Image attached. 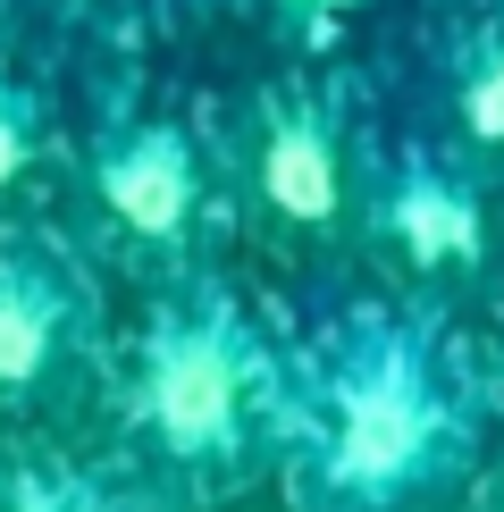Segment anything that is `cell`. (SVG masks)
Wrapping results in <instances>:
<instances>
[{"label":"cell","instance_id":"cell-4","mask_svg":"<svg viewBox=\"0 0 504 512\" xmlns=\"http://www.w3.org/2000/svg\"><path fill=\"white\" fill-rule=\"evenodd\" d=\"M236 236L303 261L328 294L362 286V185H370V101L320 76H261L219 101Z\"/></svg>","mask_w":504,"mask_h":512},{"label":"cell","instance_id":"cell-9","mask_svg":"<svg viewBox=\"0 0 504 512\" xmlns=\"http://www.w3.org/2000/svg\"><path fill=\"white\" fill-rule=\"evenodd\" d=\"M0 512H160L101 445L0 437Z\"/></svg>","mask_w":504,"mask_h":512},{"label":"cell","instance_id":"cell-5","mask_svg":"<svg viewBox=\"0 0 504 512\" xmlns=\"http://www.w3.org/2000/svg\"><path fill=\"white\" fill-rule=\"evenodd\" d=\"M110 269L76 244L59 210L0 219V437L101 445L118 387Z\"/></svg>","mask_w":504,"mask_h":512},{"label":"cell","instance_id":"cell-8","mask_svg":"<svg viewBox=\"0 0 504 512\" xmlns=\"http://www.w3.org/2000/svg\"><path fill=\"white\" fill-rule=\"evenodd\" d=\"M76 135L59 126V101L34 68L0 51V219H42V194L68 202Z\"/></svg>","mask_w":504,"mask_h":512},{"label":"cell","instance_id":"cell-10","mask_svg":"<svg viewBox=\"0 0 504 512\" xmlns=\"http://www.w3.org/2000/svg\"><path fill=\"white\" fill-rule=\"evenodd\" d=\"M488 370H496V412H504V311H496V336H488Z\"/></svg>","mask_w":504,"mask_h":512},{"label":"cell","instance_id":"cell-2","mask_svg":"<svg viewBox=\"0 0 504 512\" xmlns=\"http://www.w3.org/2000/svg\"><path fill=\"white\" fill-rule=\"evenodd\" d=\"M294 328H278L236 269L143 294L118 345L101 454L160 512H219L286 471Z\"/></svg>","mask_w":504,"mask_h":512},{"label":"cell","instance_id":"cell-3","mask_svg":"<svg viewBox=\"0 0 504 512\" xmlns=\"http://www.w3.org/2000/svg\"><path fill=\"white\" fill-rule=\"evenodd\" d=\"M76 244L143 294L185 286L202 269H227L236 252V185H227L219 101H135L101 110L76 135L68 210Z\"/></svg>","mask_w":504,"mask_h":512},{"label":"cell","instance_id":"cell-1","mask_svg":"<svg viewBox=\"0 0 504 512\" xmlns=\"http://www.w3.org/2000/svg\"><path fill=\"white\" fill-rule=\"evenodd\" d=\"M504 429L488 336L404 294H320L294 319L286 512H462Z\"/></svg>","mask_w":504,"mask_h":512},{"label":"cell","instance_id":"cell-7","mask_svg":"<svg viewBox=\"0 0 504 512\" xmlns=\"http://www.w3.org/2000/svg\"><path fill=\"white\" fill-rule=\"evenodd\" d=\"M395 118L429 126L462 160L504 177V0H446L420 26V68L387 93Z\"/></svg>","mask_w":504,"mask_h":512},{"label":"cell","instance_id":"cell-6","mask_svg":"<svg viewBox=\"0 0 504 512\" xmlns=\"http://www.w3.org/2000/svg\"><path fill=\"white\" fill-rule=\"evenodd\" d=\"M362 286L454 311L504 286V177L370 101L362 185Z\"/></svg>","mask_w":504,"mask_h":512}]
</instances>
